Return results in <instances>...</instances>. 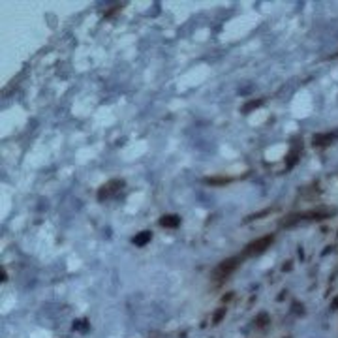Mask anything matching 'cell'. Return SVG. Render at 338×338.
I'll list each match as a JSON object with an SVG mask.
<instances>
[{
	"label": "cell",
	"instance_id": "8992f818",
	"mask_svg": "<svg viewBox=\"0 0 338 338\" xmlns=\"http://www.w3.org/2000/svg\"><path fill=\"white\" fill-rule=\"evenodd\" d=\"M160 225L169 227V229H175V227L181 225V216H177V214H166V216L160 218Z\"/></svg>",
	"mask_w": 338,
	"mask_h": 338
},
{
	"label": "cell",
	"instance_id": "52a82bcc",
	"mask_svg": "<svg viewBox=\"0 0 338 338\" xmlns=\"http://www.w3.org/2000/svg\"><path fill=\"white\" fill-rule=\"evenodd\" d=\"M151 239H152V233H151V231H141V233H137V235L134 237V244H135V246H145V244L151 242Z\"/></svg>",
	"mask_w": 338,
	"mask_h": 338
},
{
	"label": "cell",
	"instance_id": "3957f363",
	"mask_svg": "<svg viewBox=\"0 0 338 338\" xmlns=\"http://www.w3.org/2000/svg\"><path fill=\"white\" fill-rule=\"evenodd\" d=\"M274 242V235H263V237H259V239L252 240L250 244H246V248H244V257H254V255H259V254H263L267 250L269 246Z\"/></svg>",
	"mask_w": 338,
	"mask_h": 338
},
{
	"label": "cell",
	"instance_id": "6da1fadb",
	"mask_svg": "<svg viewBox=\"0 0 338 338\" xmlns=\"http://www.w3.org/2000/svg\"><path fill=\"white\" fill-rule=\"evenodd\" d=\"M242 259H244V255H233V257H227L224 261H220V263L214 267V270H212V278L220 284V282L225 280L229 274H233V272L237 270V267H240Z\"/></svg>",
	"mask_w": 338,
	"mask_h": 338
},
{
	"label": "cell",
	"instance_id": "7c38bea8",
	"mask_svg": "<svg viewBox=\"0 0 338 338\" xmlns=\"http://www.w3.org/2000/svg\"><path fill=\"white\" fill-rule=\"evenodd\" d=\"M333 58H338V53H337V55H335V56H333Z\"/></svg>",
	"mask_w": 338,
	"mask_h": 338
},
{
	"label": "cell",
	"instance_id": "5b68a950",
	"mask_svg": "<svg viewBox=\"0 0 338 338\" xmlns=\"http://www.w3.org/2000/svg\"><path fill=\"white\" fill-rule=\"evenodd\" d=\"M337 137L338 135L331 134V132H327V134H318V135L312 137V145H314V147H327V145H331Z\"/></svg>",
	"mask_w": 338,
	"mask_h": 338
},
{
	"label": "cell",
	"instance_id": "9c48e42d",
	"mask_svg": "<svg viewBox=\"0 0 338 338\" xmlns=\"http://www.w3.org/2000/svg\"><path fill=\"white\" fill-rule=\"evenodd\" d=\"M224 316H225V308H218L216 310V314H214V318H212V323L218 325L222 320H224Z\"/></svg>",
	"mask_w": 338,
	"mask_h": 338
},
{
	"label": "cell",
	"instance_id": "8fae6325",
	"mask_svg": "<svg viewBox=\"0 0 338 338\" xmlns=\"http://www.w3.org/2000/svg\"><path fill=\"white\" fill-rule=\"evenodd\" d=\"M331 310H338V297L331 303Z\"/></svg>",
	"mask_w": 338,
	"mask_h": 338
},
{
	"label": "cell",
	"instance_id": "ba28073f",
	"mask_svg": "<svg viewBox=\"0 0 338 338\" xmlns=\"http://www.w3.org/2000/svg\"><path fill=\"white\" fill-rule=\"evenodd\" d=\"M254 325L257 327V329H265L269 325V316L265 314V312H261L257 318H255V321H254Z\"/></svg>",
	"mask_w": 338,
	"mask_h": 338
},
{
	"label": "cell",
	"instance_id": "277c9868",
	"mask_svg": "<svg viewBox=\"0 0 338 338\" xmlns=\"http://www.w3.org/2000/svg\"><path fill=\"white\" fill-rule=\"evenodd\" d=\"M122 188H124V181H120V179H115V181H109L107 184L100 186V190H98V199H100V201H105V199H109V197L117 196V192H120Z\"/></svg>",
	"mask_w": 338,
	"mask_h": 338
},
{
	"label": "cell",
	"instance_id": "30bf717a",
	"mask_svg": "<svg viewBox=\"0 0 338 338\" xmlns=\"http://www.w3.org/2000/svg\"><path fill=\"white\" fill-rule=\"evenodd\" d=\"M261 103H263V101H261V100H257V101H254V103H250V105H246V107H244V111L248 113L250 109H254V107H259Z\"/></svg>",
	"mask_w": 338,
	"mask_h": 338
},
{
	"label": "cell",
	"instance_id": "7a4b0ae2",
	"mask_svg": "<svg viewBox=\"0 0 338 338\" xmlns=\"http://www.w3.org/2000/svg\"><path fill=\"white\" fill-rule=\"evenodd\" d=\"M335 214V211H327V209H314L308 212H299V214H291L287 220H284V225H291L301 220H325V218H331Z\"/></svg>",
	"mask_w": 338,
	"mask_h": 338
}]
</instances>
